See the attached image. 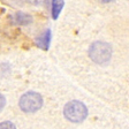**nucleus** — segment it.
Instances as JSON below:
<instances>
[{
    "label": "nucleus",
    "instance_id": "nucleus-7",
    "mask_svg": "<svg viewBox=\"0 0 129 129\" xmlns=\"http://www.w3.org/2000/svg\"><path fill=\"white\" fill-rule=\"evenodd\" d=\"M0 129H16V127L11 121H4L0 123Z\"/></svg>",
    "mask_w": 129,
    "mask_h": 129
},
{
    "label": "nucleus",
    "instance_id": "nucleus-9",
    "mask_svg": "<svg viewBox=\"0 0 129 129\" xmlns=\"http://www.w3.org/2000/svg\"><path fill=\"white\" fill-rule=\"evenodd\" d=\"M0 13H1V12H0Z\"/></svg>",
    "mask_w": 129,
    "mask_h": 129
},
{
    "label": "nucleus",
    "instance_id": "nucleus-1",
    "mask_svg": "<svg viewBox=\"0 0 129 129\" xmlns=\"http://www.w3.org/2000/svg\"><path fill=\"white\" fill-rule=\"evenodd\" d=\"M63 115L67 120L75 122V123H80L85 120V118L88 116V108L82 102L72 100L64 105Z\"/></svg>",
    "mask_w": 129,
    "mask_h": 129
},
{
    "label": "nucleus",
    "instance_id": "nucleus-5",
    "mask_svg": "<svg viewBox=\"0 0 129 129\" xmlns=\"http://www.w3.org/2000/svg\"><path fill=\"white\" fill-rule=\"evenodd\" d=\"M13 20L16 24H29L30 22L32 21V17L29 14L19 12V13H16L15 15L13 16Z\"/></svg>",
    "mask_w": 129,
    "mask_h": 129
},
{
    "label": "nucleus",
    "instance_id": "nucleus-8",
    "mask_svg": "<svg viewBox=\"0 0 129 129\" xmlns=\"http://www.w3.org/2000/svg\"><path fill=\"white\" fill-rule=\"evenodd\" d=\"M5 105H6V98L4 94L0 93V111L5 107Z\"/></svg>",
    "mask_w": 129,
    "mask_h": 129
},
{
    "label": "nucleus",
    "instance_id": "nucleus-6",
    "mask_svg": "<svg viewBox=\"0 0 129 129\" xmlns=\"http://www.w3.org/2000/svg\"><path fill=\"white\" fill-rule=\"evenodd\" d=\"M63 6H64L63 1H58V0H56V1L52 3V17H53L54 20H56L59 17V14H60V12L62 11Z\"/></svg>",
    "mask_w": 129,
    "mask_h": 129
},
{
    "label": "nucleus",
    "instance_id": "nucleus-3",
    "mask_svg": "<svg viewBox=\"0 0 129 129\" xmlns=\"http://www.w3.org/2000/svg\"><path fill=\"white\" fill-rule=\"evenodd\" d=\"M20 108L25 113H35L43 106V97L38 92L29 91L22 94L20 98Z\"/></svg>",
    "mask_w": 129,
    "mask_h": 129
},
{
    "label": "nucleus",
    "instance_id": "nucleus-2",
    "mask_svg": "<svg viewBox=\"0 0 129 129\" xmlns=\"http://www.w3.org/2000/svg\"><path fill=\"white\" fill-rule=\"evenodd\" d=\"M89 55L96 63H106L112 56V46L105 42H94L89 48Z\"/></svg>",
    "mask_w": 129,
    "mask_h": 129
},
{
    "label": "nucleus",
    "instance_id": "nucleus-4",
    "mask_svg": "<svg viewBox=\"0 0 129 129\" xmlns=\"http://www.w3.org/2000/svg\"><path fill=\"white\" fill-rule=\"evenodd\" d=\"M51 38H52V32L50 29L44 30L37 38H36V45L44 51H47L51 44Z\"/></svg>",
    "mask_w": 129,
    "mask_h": 129
}]
</instances>
